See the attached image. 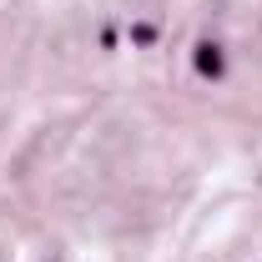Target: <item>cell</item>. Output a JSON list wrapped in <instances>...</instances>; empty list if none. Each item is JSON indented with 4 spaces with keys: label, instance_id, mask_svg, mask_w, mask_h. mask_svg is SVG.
<instances>
[{
    "label": "cell",
    "instance_id": "1",
    "mask_svg": "<svg viewBox=\"0 0 262 262\" xmlns=\"http://www.w3.org/2000/svg\"><path fill=\"white\" fill-rule=\"evenodd\" d=\"M192 66H196V76H202V81H222V76H227V56H222V46H217V40H202V46H196V56H192Z\"/></svg>",
    "mask_w": 262,
    "mask_h": 262
},
{
    "label": "cell",
    "instance_id": "2",
    "mask_svg": "<svg viewBox=\"0 0 262 262\" xmlns=\"http://www.w3.org/2000/svg\"><path fill=\"white\" fill-rule=\"evenodd\" d=\"M131 40H136V46H151V40H157V31H151V26H136V31H131Z\"/></svg>",
    "mask_w": 262,
    "mask_h": 262
}]
</instances>
